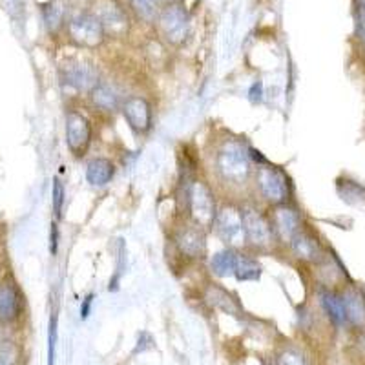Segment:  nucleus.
<instances>
[{
	"label": "nucleus",
	"mask_w": 365,
	"mask_h": 365,
	"mask_svg": "<svg viewBox=\"0 0 365 365\" xmlns=\"http://www.w3.org/2000/svg\"><path fill=\"white\" fill-rule=\"evenodd\" d=\"M120 113L126 125L137 135H146L154 126V110L148 99L143 96H130L120 104Z\"/></svg>",
	"instance_id": "10"
},
{
	"label": "nucleus",
	"mask_w": 365,
	"mask_h": 365,
	"mask_svg": "<svg viewBox=\"0 0 365 365\" xmlns=\"http://www.w3.org/2000/svg\"><path fill=\"white\" fill-rule=\"evenodd\" d=\"M208 299H212V305H216V307L223 309L225 312H236L237 309V303L236 299L232 298V296L228 294L227 291H223V289H220V287H212L210 292H208Z\"/></svg>",
	"instance_id": "23"
},
{
	"label": "nucleus",
	"mask_w": 365,
	"mask_h": 365,
	"mask_svg": "<svg viewBox=\"0 0 365 365\" xmlns=\"http://www.w3.org/2000/svg\"><path fill=\"white\" fill-rule=\"evenodd\" d=\"M158 22L163 37L170 44H182L188 38V35H190V17H188L187 9L179 4L166 6L159 13Z\"/></svg>",
	"instance_id": "9"
},
{
	"label": "nucleus",
	"mask_w": 365,
	"mask_h": 365,
	"mask_svg": "<svg viewBox=\"0 0 365 365\" xmlns=\"http://www.w3.org/2000/svg\"><path fill=\"white\" fill-rule=\"evenodd\" d=\"M243 228H245V249L252 254H265L278 247L274 237L269 214L254 201L241 203Z\"/></svg>",
	"instance_id": "3"
},
{
	"label": "nucleus",
	"mask_w": 365,
	"mask_h": 365,
	"mask_svg": "<svg viewBox=\"0 0 365 365\" xmlns=\"http://www.w3.org/2000/svg\"><path fill=\"white\" fill-rule=\"evenodd\" d=\"M249 99H250V103H254V104L262 103L263 101V83L262 81H256V83L250 86Z\"/></svg>",
	"instance_id": "30"
},
{
	"label": "nucleus",
	"mask_w": 365,
	"mask_h": 365,
	"mask_svg": "<svg viewBox=\"0 0 365 365\" xmlns=\"http://www.w3.org/2000/svg\"><path fill=\"white\" fill-rule=\"evenodd\" d=\"M55 347H57V316L50 322V336H48V365L55 364Z\"/></svg>",
	"instance_id": "29"
},
{
	"label": "nucleus",
	"mask_w": 365,
	"mask_h": 365,
	"mask_svg": "<svg viewBox=\"0 0 365 365\" xmlns=\"http://www.w3.org/2000/svg\"><path fill=\"white\" fill-rule=\"evenodd\" d=\"M19 360H21V349L17 341L4 338L0 341V365H19Z\"/></svg>",
	"instance_id": "24"
},
{
	"label": "nucleus",
	"mask_w": 365,
	"mask_h": 365,
	"mask_svg": "<svg viewBox=\"0 0 365 365\" xmlns=\"http://www.w3.org/2000/svg\"><path fill=\"white\" fill-rule=\"evenodd\" d=\"M71 41L84 48H97L104 41V29L93 13H77L68 24Z\"/></svg>",
	"instance_id": "11"
},
{
	"label": "nucleus",
	"mask_w": 365,
	"mask_h": 365,
	"mask_svg": "<svg viewBox=\"0 0 365 365\" xmlns=\"http://www.w3.org/2000/svg\"><path fill=\"white\" fill-rule=\"evenodd\" d=\"M289 250L292 252V256L302 259V262H316L319 257V247L316 243L314 237L302 227L298 234L291 240L289 243Z\"/></svg>",
	"instance_id": "17"
},
{
	"label": "nucleus",
	"mask_w": 365,
	"mask_h": 365,
	"mask_svg": "<svg viewBox=\"0 0 365 365\" xmlns=\"http://www.w3.org/2000/svg\"><path fill=\"white\" fill-rule=\"evenodd\" d=\"M172 243L179 256L187 262H203L207 257V230L190 221H185L181 227L175 228Z\"/></svg>",
	"instance_id": "7"
},
{
	"label": "nucleus",
	"mask_w": 365,
	"mask_h": 365,
	"mask_svg": "<svg viewBox=\"0 0 365 365\" xmlns=\"http://www.w3.org/2000/svg\"><path fill=\"white\" fill-rule=\"evenodd\" d=\"M262 270L256 254L249 252V250H237L236 269H234V278L237 282H256L262 276Z\"/></svg>",
	"instance_id": "18"
},
{
	"label": "nucleus",
	"mask_w": 365,
	"mask_h": 365,
	"mask_svg": "<svg viewBox=\"0 0 365 365\" xmlns=\"http://www.w3.org/2000/svg\"><path fill=\"white\" fill-rule=\"evenodd\" d=\"M344 302L345 319H349L353 325L365 324V298L360 291H347L341 296Z\"/></svg>",
	"instance_id": "20"
},
{
	"label": "nucleus",
	"mask_w": 365,
	"mask_h": 365,
	"mask_svg": "<svg viewBox=\"0 0 365 365\" xmlns=\"http://www.w3.org/2000/svg\"><path fill=\"white\" fill-rule=\"evenodd\" d=\"M358 2H360L361 9H364V13H365V0H358Z\"/></svg>",
	"instance_id": "35"
},
{
	"label": "nucleus",
	"mask_w": 365,
	"mask_h": 365,
	"mask_svg": "<svg viewBox=\"0 0 365 365\" xmlns=\"http://www.w3.org/2000/svg\"><path fill=\"white\" fill-rule=\"evenodd\" d=\"M361 37H364V42H365V21L361 22Z\"/></svg>",
	"instance_id": "34"
},
{
	"label": "nucleus",
	"mask_w": 365,
	"mask_h": 365,
	"mask_svg": "<svg viewBox=\"0 0 365 365\" xmlns=\"http://www.w3.org/2000/svg\"><path fill=\"white\" fill-rule=\"evenodd\" d=\"M21 289L13 279L0 282V325H11L19 322L22 314Z\"/></svg>",
	"instance_id": "14"
},
{
	"label": "nucleus",
	"mask_w": 365,
	"mask_h": 365,
	"mask_svg": "<svg viewBox=\"0 0 365 365\" xmlns=\"http://www.w3.org/2000/svg\"><path fill=\"white\" fill-rule=\"evenodd\" d=\"M93 15L103 26L104 34L123 35L128 29V17L126 11L120 8L117 0H96L93 2Z\"/></svg>",
	"instance_id": "12"
},
{
	"label": "nucleus",
	"mask_w": 365,
	"mask_h": 365,
	"mask_svg": "<svg viewBox=\"0 0 365 365\" xmlns=\"http://www.w3.org/2000/svg\"><path fill=\"white\" fill-rule=\"evenodd\" d=\"M90 97L91 106L99 112L104 113H115L120 110V104H123V96L119 93L113 84L106 83V81H99L96 86L91 88V91L88 93Z\"/></svg>",
	"instance_id": "15"
},
{
	"label": "nucleus",
	"mask_w": 365,
	"mask_h": 365,
	"mask_svg": "<svg viewBox=\"0 0 365 365\" xmlns=\"http://www.w3.org/2000/svg\"><path fill=\"white\" fill-rule=\"evenodd\" d=\"M51 203H53L55 216L61 220V217H63L64 203H66V190H64V185L58 181V179H53V188H51Z\"/></svg>",
	"instance_id": "25"
},
{
	"label": "nucleus",
	"mask_w": 365,
	"mask_h": 365,
	"mask_svg": "<svg viewBox=\"0 0 365 365\" xmlns=\"http://www.w3.org/2000/svg\"><path fill=\"white\" fill-rule=\"evenodd\" d=\"M115 178V163L108 158H93L86 165V181L90 187H108Z\"/></svg>",
	"instance_id": "16"
},
{
	"label": "nucleus",
	"mask_w": 365,
	"mask_h": 365,
	"mask_svg": "<svg viewBox=\"0 0 365 365\" xmlns=\"http://www.w3.org/2000/svg\"><path fill=\"white\" fill-rule=\"evenodd\" d=\"M91 303H93V294H88L86 298L83 299V305H81V318L83 319H86L88 316H90Z\"/></svg>",
	"instance_id": "31"
},
{
	"label": "nucleus",
	"mask_w": 365,
	"mask_h": 365,
	"mask_svg": "<svg viewBox=\"0 0 365 365\" xmlns=\"http://www.w3.org/2000/svg\"><path fill=\"white\" fill-rule=\"evenodd\" d=\"M64 137H66L68 150L73 154V158H84L93 143L91 120L79 110H70L64 119Z\"/></svg>",
	"instance_id": "6"
},
{
	"label": "nucleus",
	"mask_w": 365,
	"mask_h": 365,
	"mask_svg": "<svg viewBox=\"0 0 365 365\" xmlns=\"http://www.w3.org/2000/svg\"><path fill=\"white\" fill-rule=\"evenodd\" d=\"M212 230L216 232L220 241L227 249L245 250V228H243V214L241 203L232 200H225L217 207L216 220L212 225Z\"/></svg>",
	"instance_id": "5"
},
{
	"label": "nucleus",
	"mask_w": 365,
	"mask_h": 365,
	"mask_svg": "<svg viewBox=\"0 0 365 365\" xmlns=\"http://www.w3.org/2000/svg\"><path fill=\"white\" fill-rule=\"evenodd\" d=\"M161 2H165V4L172 6V4H179V2H181V0H161Z\"/></svg>",
	"instance_id": "33"
},
{
	"label": "nucleus",
	"mask_w": 365,
	"mask_h": 365,
	"mask_svg": "<svg viewBox=\"0 0 365 365\" xmlns=\"http://www.w3.org/2000/svg\"><path fill=\"white\" fill-rule=\"evenodd\" d=\"M276 365H307V361L296 349H283L276 358Z\"/></svg>",
	"instance_id": "27"
},
{
	"label": "nucleus",
	"mask_w": 365,
	"mask_h": 365,
	"mask_svg": "<svg viewBox=\"0 0 365 365\" xmlns=\"http://www.w3.org/2000/svg\"><path fill=\"white\" fill-rule=\"evenodd\" d=\"M187 212H188V221L197 225L203 230H212V225L216 220L217 214V200L216 194L212 190V187L203 179H194L188 182L187 192Z\"/></svg>",
	"instance_id": "4"
},
{
	"label": "nucleus",
	"mask_w": 365,
	"mask_h": 365,
	"mask_svg": "<svg viewBox=\"0 0 365 365\" xmlns=\"http://www.w3.org/2000/svg\"><path fill=\"white\" fill-rule=\"evenodd\" d=\"M322 305H324L325 312L329 318L336 325H341L345 322V311H344V302L340 296L332 294V292H322Z\"/></svg>",
	"instance_id": "22"
},
{
	"label": "nucleus",
	"mask_w": 365,
	"mask_h": 365,
	"mask_svg": "<svg viewBox=\"0 0 365 365\" xmlns=\"http://www.w3.org/2000/svg\"><path fill=\"white\" fill-rule=\"evenodd\" d=\"M250 185L254 188L256 200L265 205L267 208L291 203L292 187L291 181H289V175L278 166L270 165L267 159L256 163Z\"/></svg>",
	"instance_id": "2"
},
{
	"label": "nucleus",
	"mask_w": 365,
	"mask_h": 365,
	"mask_svg": "<svg viewBox=\"0 0 365 365\" xmlns=\"http://www.w3.org/2000/svg\"><path fill=\"white\" fill-rule=\"evenodd\" d=\"M130 4L145 21H152L158 13V0H130Z\"/></svg>",
	"instance_id": "26"
},
{
	"label": "nucleus",
	"mask_w": 365,
	"mask_h": 365,
	"mask_svg": "<svg viewBox=\"0 0 365 365\" xmlns=\"http://www.w3.org/2000/svg\"><path fill=\"white\" fill-rule=\"evenodd\" d=\"M340 195L347 201V203H354L356 200H364L365 190L358 185V182L347 181L345 182V188L340 187Z\"/></svg>",
	"instance_id": "28"
},
{
	"label": "nucleus",
	"mask_w": 365,
	"mask_h": 365,
	"mask_svg": "<svg viewBox=\"0 0 365 365\" xmlns=\"http://www.w3.org/2000/svg\"><path fill=\"white\" fill-rule=\"evenodd\" d=\"M267 214H269L270 225H272L276 243L283 247H289L292 237H294L303 227L302 214H299L298 208L292 203H283L267 208Z\"/></svg>",
	"instance_id": "8"
},
{
	"label": "nucleus",
	"mask_w": 365,
	"mask_h": 365,
	"mask_svg": "<svg viewBox=\"0 0 365 365\" xmlns=\"http://www.w3.org/2000/svg\"><path fill=\"white\" fill-rule=\"evenodd\" d=\"M252 148L240 139H227L214 154V172L221 185L240 190L249 187L254 174Z\"/></svg>",
	"instance_id": "1"
},
{
	"label": "nucleus",
	"mask_w": 365,
	"mask_h": 365,
	"mask_svg": "<svg viewBox=\"0 0 365 365\" xmlns=\"http://www.w3.org/2000/svg\"><path fill=\"white\" fill-rule=\"evenodd\" d=\"M51 227H53V228H51V254H53V256H55V254H57V249H58V230H57V225H51Z\"/></svg>",
	"instance_id": "32"
},
{
	"label": "nucleus",
	"mask_w": 365,
	"mask_h": 365,
	"mask_svg": "<svg viewBox=\"0 0 365 365\" xmlns=\"http://www.w3.org/2000/svg\"><path fill=\"white\" fill-rule=\"evenodd\" d=\"M64 2L63 0H50V4L42 9V17H44L46 28L50 31H57L64 22Z\"/></svg>",
	"instance_id": "21"
},
{
	"label": "nucleus",
	"mask_w": 365,
	"mask_h": 365,
	"mask_svg": "<svg viewBox=\"0 0 365 365\" xmlns=\"http://www.w3.org/2000/svg\"><path fill=\"white\" fill-rule=\"evenodd\" d=\"M236 254L237 250L227 249L217 250L210 256V272L217 278H228V276H234V269H236Z\"/></svg>",
	"instance_id": "19"
},
{
	"label": "nucleus",
	"mask_w": 365,
	"mask_h": 365,
	"mask_svg": "<svg viewBox=\"0 0 365 365\" xmlns=\"http://www.w3.org/2000/svg\"><path fill=\"white\" fill-rule=\"evenodd\" d=\"M77 2H79V0H77Z\"/></svg>",
	"instance_id": "37"
},
{
	"label": "nucleus",
	"mask_w": 365,
	"mask_h": 365,
	"mask_svg": "<svg viewBox=\"0 0 365 365\" xmlns=\"http://www.w3.org/2000/svg\"><path fill=\"white\" fill-rule=\"evenodd\" d=\"M63 83L77 91L90 93L91 88L99 83V73L86 61H70L63 66Z\"/></svg>",
	"instance_id": "13"
},
{
	"label": "nucleus",
	"mask_w": 365,
	"mask_h": 365,
	"mask_svg": "<svg viewBox=\"0 0 365 365\" xmlns=\"http://www.w3.org/2000/svg\"><path fill=\"white\" fill-rule=\"evenodd\" d=\"M4 332H2V329H0V341H2V340H4Z\"/></svg>",
	"instance_id": "36"
}]
</instances>
